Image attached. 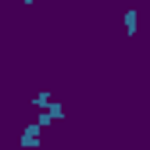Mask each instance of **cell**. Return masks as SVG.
Segmentation results:
<instances>
[{"instance_id": "obj_1", "label": "cell", "mask_w": 150, "mask_h": 150, "mask_svg": "<svg viewBox=\"0 0 150 150\" xmlns=\"http://www.w3.org/2000/svg\"><path fill=\"white\" fill-rule=\"evenodd\" d=\"M40 136H43V129L40 125H25L22 129V136H18V146H22V150H36V146H40Z\"/></svg>"}, {"instance_id": "obj_5", "label": "cell", "mask_w": 150, "mask_h": 150, "mask_svg": "<svg viewBox=\"0 0 150 150\" xmlns=\"http://www.w3.org/2000/svg\"><path fill=\"white\" fill-rule=\"evenodd\" d=\"M50 122H54V118H50V111H40V118H36V125H40V129H50Z\"/></svg>"}, {"instance_id": "obj_4", "label": "cell", "mask_w": 150, "mask_h": 150, "mask_svg": "<svg viewBox=\"0 0 150 150\" xmlns=\"http://www.w3.org/2000/svg\"><path fill=\"white\" fill-rule=\"evenodd\" d=\"M47 111H50V118H54V122H64V107H61V104H54V100H50Z\"/></svg>"}, {"instance_id": "obj_2", "label": "cell", "mask_w": 150, "mask_h": 150, "mask_svg": "<svg viewBox=\"0 0 150 150\" xmlns=\"http://www.w3.org/2000/svg\"><path fill=\"white\" fill-rule=\"evenodd\" d=\"M136 29H139V14H136V7H129V11H125V32L136 36Z\"/></svg>"}, {"instance_id": "obj_3", "label": "cell", "mask_w": 150, "mask_h": 150, "mask_svg": "<svg viewBox=\"0 0 150 150\" xmlns=\"http://www.w3.org/2000/svg\"><path fill=\"white\" fill-rule=\"evenodd\" d=\"M32 104L40 107V111H47V104H50V93H47V89H36V97H32Z\"/></svg>"}, {"instance_id": "obj_6", "label": "cell", "mask_w": 150, "mask_h": 150, "mask_svg": "<svg viewBox=\"0 0 150 150\" xmlns=\"http://www.w3.org/2000/svg\"><path fill=\"white\" fill-rule=\"evenodd\" d=\"M22 4H25V7H32V4H36V0H22Z\"/></svg>"}]
</instances>
